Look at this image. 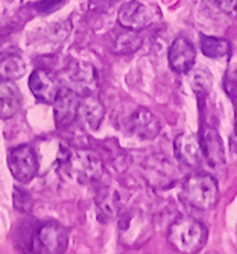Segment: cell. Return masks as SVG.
<instances>
[{"label":"cell","mask_w":237,"mask_h":254,"mask_svg":"<svg viewBox=\"0 0 237 254\" xmlns=\"http://www.w3.org/2000/svg\"><path fill=\"white\" fill-rule=\"evenodd\" d=\"M208 232L205 225L193 216H179L168 232V241L174 250L185 254L199 253L207 244Z\"/></svg>","instance_id":"6da1fadb"},{"label":"cell","mask_w":237,"mask_h":254,"mask_svg":"<svg viewBox=\"0 0 237 254\" xmlns=\"http://www.w3.org/2000/svg\"><path fill=\"white\" fill-rule=\"evenodd\" d=\"M181 196L193 209L211 210L219 201L218 181L208 174H193L184 180Z\"/></svg>","instance_id":"7a4b0ae2"},{"label":"cell","mask_w":237,"mask_h":254,"mask_svg":"<svg viewBox=\"0 0 237 254\" xmlns=\"http://www.w3.org/2000/svg\"><path fill=\"white\" fill-rule=\"evenodd\" d=\"M61 166L65 174L75 178L82 184L96 183L104 175V163L102 160L91 151H68L59 157Z\"/></svg>","instance_id":"3957f363"},{"label":"cell","mask_w":237,"mask_h":254,"mask_svg":"<svg viewBox=\"0 0 237 254\" xmlns=\"http://www.w3.org/2000/svg\"><path fill=\"white\" fill-rule=\"evenodd\" d=\"M68 236L58 222H46L37 228L31 239V250L41 254H61L67 250Z\"/></svg>","instance_id":"277c9868"},{"label":"cell","mask_w":237,"mask_h":254,"mask_svg":"<svg viewBox=\"0 0 237 254\" xmlns=\"http://www.w3.org/2000/svg\"><path fill=\"white\" fill-rule=\"evenodd\" d=\"M8 168L20 183H29L38 172V158L29 145L12 148L8 154Z\"/></svg>","instance_id":"5b68a950"},{"label":"cell","mask_w":237,"mask_h":254,"mask_svg":"<svg viewBox=\"0 0 237 254\" xmlns=\"http://www.w3.org/2000/svg\"><path fill=\"white\" fill-rule=\"evenodd\" d=\"M143 177L155 189H169L177 180V169L164 155H151L143 163Z\"/></svg>","instance_id":"8992f818"},{"label":"cell","mask_w":237,"mask_h":254,"mask_svg":"<svg viewBox=\"0 0 237 254\" xmlns=\"http://www.w3.org/2000/svg\"><path fill=\"white\" fill-rule=\"evenodd\" d=\"M154 20V9L148 3L140 2V0H129V2L123 3L117 14L118 25L132 31L148 28L149 25H152Z\"/></svg>","instance_id":"52a82bcc"},{"label":"cell","mask_w":237,"mask_h":254,"mask_svg":"<svg viewBox=\"0 0 237 254\" xmlns=\"http://www.w3.org/2000/svg\"><path fill=\"white\" fill-rule=\"evenodd\" d=\"M81 96L72 88H59L54 101V119L58 128L72 125L79 114Z\"/></svg>","instance_id":"ba28073f"},{"label":"cell","mask_w":237,"mask_h":254,"mask_svg":"<svg viewBox=\"0 0 237 254\" xmlns=\"http://www.w3.org/2000/svg\"><path fill=\"white\" fill-rule=\"evenodd\" d=\"M126 128L140 140H152L161 131V122L151 110L138 107L129 114Z\"/></svg>","instance_id":"9c48e42d"},{"label":"cell","mask_w":237,"mask_h":254,"mask_svg":"<svg viewBox=\"0 0 237 254\" xmlns=\"http://www.w3.org/2000/svg\"><path fill=\"white\" fill-rule=\"evenodd\" d=\"M168 60L171 68L175 73H188L196 61V49L193 43L185 37H177L169 48Z\"/></svg>","instance_id":"30bf717a"},{"label":"cell","mask_w":237,"mask_h":254,"mask_svg":"<svg viewBox=\"0 0 237 254\" xmlns=\"http://www.w3.org/2000/svg\"><path fill=\"white\" fill-rule=\"evenodd\" d=\"M118 228H120V239L126 245H138L143 242L141 238L148 239L151 233V224L146 216L134 210L122 216Z\"/></svg>","instance_id":"8fae6325"},{"label":"cell","mask_w":237,"mask_h":254,"mask_svg":"<svg viewBox=\"0 0 237 254\" xmlns=\"http://www.w3.org/2000/svg\"><path fill=\"white\" fill-rule=\"evenodd\" d=\"M202 157L211 168H219L225 163V148L219 132L215 128L204 127L199 135Z\"/></svg>","instance_id":"7c38bea8"},{"label":"cell","mask_w":237,"mask_h":254,"mask_svg":"<svg viewBox=\"0 0 237 254\" xmlns=\"http://www.w3.org/2000/svg\"><path fill=\"white\" fill-rule=\"evenodd\" d=\"M175 157L181 165L187 168H196L201 163L202 152L199 138L192 132H181L174 142Z\"/></svg>","instance_id":"4fadbf2b"},{"label":"cell","mask_w":237,"mask_h":254,"mask_svg":"<svg viewBox=\"0 0 237 254\" xmlns=\"http://www.w3.org/2000/svg\"><path fill=\"white\" fill-rule=\"evenodd\" d=\"M29 88L37 101L54 104L61 87L54 75H51L47 70H43V68H37L29 78Z\"/></svg>","instance_id":"5bb4252c"},{"label":"cell","mask_w":237,"mask_h":254,"mask_svg":"<svg viewBox=\"0 0 237 254\" xmlns=\"http://www.w3.org/2000/svg\"><path fill=\"white\" fill-rule=\"evenodd\" d=\"M70 81L73 84L75 91L79 96L94 95L98 91V73L96 68L91 64L81 63L75 67V70L70 75Z\"/></svg>","instance_id":"9a60e30c"},{"label":"cell","mask_w":237,"mask_h":254,"mask_svg":"<svg viewBox=\"0 0 237 254\" xmlns=\"http://www.w3.org/2000/svg\"><path fill=\"white\" fill-rule=\"evenodd\" d=\"M21 107V93L18 87L8 79L0 81V119H11Z\"/></svg>","instance_id":"2e32d148"},{"label":"cell","mask_w":237,"mask_h":254,"mask_svg":"<svg viewBox=\"0 0 237 254\" xmlns=\"http://www.w3.org/2000/svg\"><path fill=\"white\" fill-rule=\"evenodd\" d=\"M96 209H98V216L102 222L116 219L122 209L120 196H118V193L114 189L108 186L102 188L96 193Z\"/></svg>","instance_id":"e0dca14e"},{"label":"cell","mask_w":237,"mask_h":254,"mask_svg":"<svg viewBox=\"0 0 237 254\" xmlns=\"http://www.w3.org/2000/svg\"><path fill=\"white\" fill-rule=\"evenodd\" d=\"M79 114L82 116L87 127L93 131H96L104 122L105 108L94 95H87L82 96V101L79 102Z\"/></svg>","instance_id":"ac0fdd59"},{"label":"cell","mask_w":237,"mask_h":254,"mask_svg":"<svg viewBox=\"0 0 237 254\" xmlns=\"http://www.w3.org/2000/svg\"><path fill=\"white\" fill-rule=\"evenodd\" d=\"M26 73V64L20 52H2L0 54V79L14 81Z\"/></svg>","instance_id":"d6986e66"},{"label":"cell","mask_w":237,"mask_h":254,"mask_svg":"<svg viewBox=\"0 0 237 254\" xmlns=\"http://www.w3.org/2000/svg\"><path fill=\"white\" fill-rule=\"evenodd\" d=\"M199 46H201V52L207 58H225L231 52V44L227 38H219V37H211L201 34L199 35Z\"/></svg>","instance_id":"ffe728a7"},{"label":"cell","mask_w":237,"mask_h":254,"mask_svg":"<svg viewBox=\"0 0 237 254\" xmlns=\"http://www.w3.org/2000/svg\"><path fill=\"white\" fill-rule=\"evenodd\" d=\"M140 46H141V38L137 34V31L128 29L126 32L117 37L116 44H114V51L118 55H129V54L137 52L140 49Z\"/></svg>","instance_id":"44dd1931"},{"label":"cell","mask_w":237,"mask_h":254,"mask_svg":"<svg viewBox=\"0 0 237 254\" xmlns=\"http://www.w3.org/2000/svg\"><path fill=\"white\" fill-rule=\"evenodd\" d=\"M192 87L195 90V93L199 96H205L210 93V90L213 87V75L207 70V68H199L192 75Z\"/></svg>","instance_id":"7402d4cb"},{"label":"cell","mask_w":237,"mask_h":254,"mask_svg":"<svg viewBox=\"0 0 237 254\" xmlns=\"http://www.w3.org/2000/svg\"><path fill=\"white\" fill-rule=\"evenodd\" d=\"M224 88L233 101H237V65L230 67L227 70L224 76Z\"/></svg>","instance_id":"603a6c76"},{"label":"cell","mask_w":237,"mask_h":254,"mask_svg":"<svg viewBox=\"0 0 237 254\" xmlns=\"http://www.w3.org/2000/svg\"><path fill=\"white\" fill-rule=\"evenodd\" d=\"M14 207L20 212H28L32 207V198L28 192L15 189L14 190Z\"/></svg>","instance_id":"cb8c5ba5"},{"label":"cell","mask_w":237,"mask_h":254,"mask_svg":"<svg viewBox=\"0 0 237 254\" xmlns=\"http://www.w3.org/2000/svg\"><path fill=\"white\" fill-rule=\"evenodd\" d=\"M216 8L231 18H237V0H213Z\"/></svg>","instance_id":"d4e9b609"},{"label":"cell","mask_w":237,"mask_h":254,"mask_svg":"<svg viewBox=\"0 0 237 254\" xmlns=\"http://www.w3.org/2000/svg\"><path fill=\"white\" fill-rule=\"evenodd\" d=\"M65 0H40L35 5L38 12H52L55 9H59L64 5Z\"/></svg>","instance_id":"484cf974"},{"label":"cell","mask_w":237,"mask_h":254,"mask_svg":"<svg viewBox=\"0 0 237 254\" xmlns=\"http://www.w3.org/2000/svg\"><path fill=\"white\" fill-rule=\"evenodd\" d=\"M113 2H114V0H90L88 8L93 12H102V11H107L111 6Z\"/></svg>","instance_id":"4316f807"},{"label":"cell","mask_w":237,"mask_h":254,"mask_svg":"<svg viewBox=\"0 0 237 254\" xmlns=\"http://www.w3.org/2000/svg\"><path fill=\"white\" fill-rule=\"evenodd\" d=\"M231 151L234 155H237V124H236V131L234 135L231 137Z\"/></svg>","instance_id":"83f0119b"}]
</instances>
